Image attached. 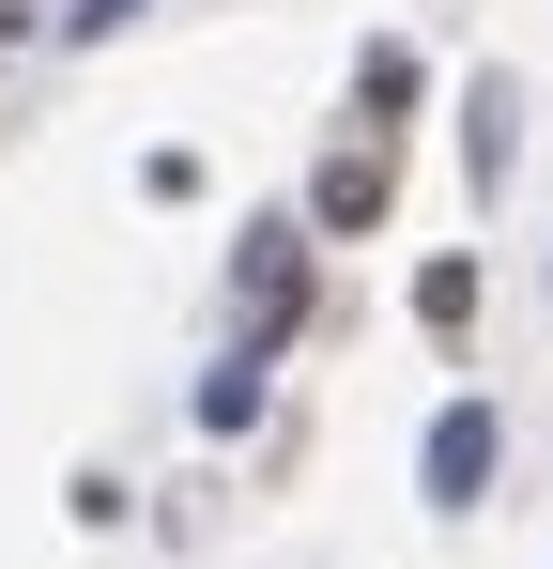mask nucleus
Wrapping results in <instances>:
<instances>
[{
  "label": "nucleus",
  "mask_w": 553,
  "mask_h": 569,
  "mask_svg": "<svg viewBox=\"0 0 553 569\" xmlns=\"http://www.w3.org/2000/svg\"><path fill=\"white\" fill-rule=\"evenodd\" d=\"M415 477H431V508H476V492H492V400H446Z\"/></svg>",
  "instance_id": "obj_1"
},
{
  "label": "nucleus",
  "mask_w": 553,
  "mask_h": 569,
  "mask_svg": "<svg viewBox=\"0 0 553 569\" xmlns=\"http://www.w3.org/2000/svg\"><path fill=\"white\" fill-rule=\"evenodd\" d=\"M292 247H308V231H247V339H276V323H292V278H308Z\"/></svg>",
  "instance_id": "obj_2"
},
{
  "label": "nucleus",
  "mask_w": 553,
  "mask_h": 569,
  "mask_svg": "<svg viewBox=\"0 0 553 569\" xmlns=\"http://www.w3.org/2000/svg\"><path fill=\"white\" fill-rule=\"evenodd\" d=\"M308 216H323V231H369V216H384V139H369V154H339V170L308 186Z\"/></svg>",
  "instance_id": "obj_3"
},
{
  "label": "nucleus",
  "mask_w": 553,
  "mask_h": 569,
  "mask_svg": "<svg viewBox=\"0 0 553 569\" xmlns=\"http://www.w3.org/2000/svg\"><path fill=\"white\" fill-rule=\"evenodd\" d=\"M461 154H476V186H507V154H523V93H507V78H476V123H461Z\"/></svg>",
  "instance_id": "obj_4"
},
{
  "label": "nucleus",
  "mask_w": 553,
  "mask_h": 569,
  "mask_svg": "<svg viewBox=\"0 0 553 569\" xmlns=\"http://www.w3.org/2000/svg\"><path fill=\"white\" fill-rule=\"evenodd\" d=\"M415 323H476V262H431L415 278Z\"/></svg>",
  "instance_id": "obj_5"
},
{
  "label": "nucleus",
  "mask_w": 553,
  "mask_h": 569,
  "mask_svg": "<svg viewBox=\"0 0 553 569\" xmlns=\"http://www.w3.org/2000/svg\"><path fill=\"white\" fill-rule=\"evenodd\" d=\"M123 16H139V0H62V31H78V47H108Z\"/></svg>",
  "instance_id": "obj_6"
}]
</instances>
